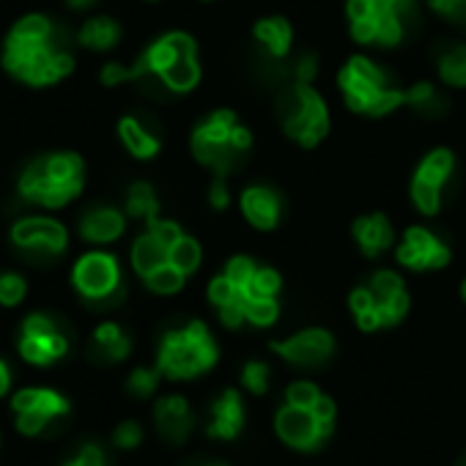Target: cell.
<instances>
[{
	"label": "cell",
	"instance_id": "cell-1",
	"mask_svg": "<svg viewBox=\"0 0 466 466\" xmlns=\"http://www.w3.org/2000/svg\"><path fill=\"white\" fill-rule=\"evenodd\" d=\"M6 75L31 88H50L75 72V56L47 15H25L6 34L0 53Z\"/></svg>",
	"mask_w": 466,
	"mask_h": 466
},
{
	"label": "cell",
	"instance_id": "cell-2",
	"mask_svg": "<svg viewBox=\"0 0 466 466\" xmlns=\"http://www.w3.org/2000/svg\"><path fill=\"white\" fill-rule=\"evenodd\" d=\"M86 187V162L75 151H53L31 159L20 178L17 192L25 203L58 211L69 206Z\"/></svg>",
	"mask_w": 466,
	"mask_h": 466
},
{
	"label": "cell",
	"instance_id": "cell-3",
	"mask_svg": "<svg viewBox=\"0 0 466 466\" xmlns=\"http://www.w3.org/2000/svg\"><path fill=\"white\" fill-rule=\"evenodd\" d=\"M253 146L250 129L237 124L230 110H217L208 116L192 135V154L198 162L208 165L217 176H228L237 170Z\"/></svg>",
	"mask_w": 466,
	"mask_h": 466
},
{
	"label": "cell",
	"instance_id": "cell-4",
	"mask_svg": "<svg viewBox=\"0 0 466 466\" xmlns=\"http://www.w3.org/2000/svg\"><path fill=\"white\" fill-rule=\"evenodd\" d=\"M346 105L354 113L387 116L398 105H406V91L392 86V77L365 56H354L338 77Z\"/></svg>",
	"mask_w": 466,
	"mask_h": 466
},
{
	"label": "cell",
	"instance_id": "cell-5",
	"mask_svg": "<svg viewBox=\"0 0 466 466\" xmlns=\"http://www.w3.org/2000/svg\"><path fill=\"white\" fill-rule=\"evenodd\" d=\"M214 360H217V346L200 321L167 332L159 349V370L170 379H189L200 370H208Z\"/></svg>",
	"mask_w": 466,
	"mask_h": 466
},
{
	"label": "cell",
	"instance_id": "cell-6",
	"mask_svg": "<svg viewBox=\"0 0 466 466\" xmlns=\"http://www.w3.org/2000/svg\"><path fill=\"white\" fill-rule=\"evenodd\" d=\"M72 286L96 310H113L124 302L118 258L105 250H91L77 258L72 269Z\"/></svg>",
	"mask_w": 466,
	"mask_h": 466
},
{
	"label": "cell",
	"instance_id": "cell-7",
	"mask_svg": "<svg viewBox=\"0 0 466 466\" xmlns=\"http://www.w3.org/2000/svg\"><path fill=\"white\" fill-rule=\"evenodd\" d=\"M278 110L286 127V135L302 146H316L329 129V116L324 99L310 88V83H294L278 99Z\"/></svg>",
	"mask_w": 466,
	"mask_h": 466
},
{
	"label": "cell",
	"instance_id": "cell-8",
	"mask_svg": "<svg viewBox=\"0 0 466 466\" xmlns=\"http://www.w3.org/2000/svg\"><path fill=\"white\" fill-rule=\"evenodd\" d=\"M12 245L28 258H58L69 248V230L53 217H23L12 225Z\"/></svg>",
	"mask_w": 466,
	"mask_h": 466
},
{
	"label": "cell",
	"instance_id": "cell-9",
	"mask_svg": "<svg viewBox=\"0 0 466 466\" xmlns=\"http://www.w3.org/2000/svg\"><path fill=\"white\" fill-rule=\"evenodd\" d=\"M66 351H69V338L61 332V327L50 316L34 313L23 321V332H20L23 360L34 365H50L61 360Z\"/></svg>",
	"mask_w": 466,
	"mask_h": 466
},
{
	"label": "cell",
	"instance_id": "cell-10",
	"mask_svg": "<svg viewBox=\"0 0 466 466\" xmlns=\"http://www.w3.org/2000/svg\"><path fill=\"white\" fill-rule=\"evenodd\" d=\"M398 261L409 269H441L450 264V248L428 228H409L398 248Z\"/></svg>",
	"mask_w": 466,
	"mask_h": 466
},
{
	"label": "cell",
	"instance_id": "cell-11",
	"mask_svg": "<svg viewBox=\"0 0 466 466\" xmlns=\"http://www.w3.org/2000/svg\"><path fill=\"white\" fill-rule=\"evenodd\" d=\"M278 431L289 444H294L299 450H310V447H319L332 433V420L319 422L310 409H299V406L289 403L278 414Z\"/></svg>",
	"mask_w": 466,
	"mask_h": 466
},
{
	"label": "cell",
	"instance_id": "cell-12",
	"mask_svg": "<svg viewBox=\"0 0 466 466\" xmlns=\"http://www.w3.org/2000/svg\"><path fill=\"white\" fill-rule=\"evenodd\" d=\"M77 230L88 245H110L124 237L127 217L113 206H94L80 217Z\"/></svg>",
	"mask_w": 466,
	"mask_h": 466
},
{
	"label": "cell",
	"instance_id": "cell-13",
	"mask_svg": "<svg viewBox=\"0 0 466 466\" xmlns=\"http://www.w3.org/2000/svg\"><path fill=\"white\" fill-rule=\"evenodd\" d=\"M272 349L297 365H319L332 354V338L324 329H308L286 343H272Z\"/></svg>",
	"mask_w": 466,
	"mask_h": 466
},
{
	"label": "cell",
	"instance_id": "cell-14",
	"mask_svg": "<svg viewBox=\"0 0 466 466\" xmlns=\"http://www.w3.org/2000/svg\"><path fill=\"white\" fill-rule=\"evenodd\" d=\"M242 211L245 217L261 228V230H269L280 222V214H283V198L272 189V187H264V184H256V187H248L245 195H242Z\"/></svg>",
	"mask_w": 466,
	"mask_h": 466
},
{
	"label": "cell",
	"instance_id": "cell-15",
	"mask_svg": "<svg viewBox=\"0 0 466 466\" xmlns=\"http://www.w3.org/2000/svg\"><path fill=\"white\" fill-rule=\"evenodd\" d=\"M354 237L365 256L376 258L392 245V225L384 214H368L354 222Z\"/></svg>",
	"mask_w": 466,
	"mask_h": 466
},
{
	"label": "cell",
	"instance_id": "cell-16",
	"mask_svg": "<svg viewBox=\"0 0 466 466\" xmlns=\"http://www.w3.org/2000/svg\"><path fill=\"white\" fill-rule=\"evenodd\" d=\"M118 135H121V143L127 146V151L135 157V159H154L159 154V137L135 116H127L118 121Z\"/></svg>",
	"mask_w": 466,
	"mask_h": 466
},
{
	"label": "cell",
	"instance_id": "cell-17",
	"mask_svg": "<svg viewBox=\"0 0 466 466\" xmlns=\"http://www.w3.org/2000/svg\"><path fill=\"white\" fill-rule=\"evenodd\" d=\"M157 425L162 431L165 439L170 441H181L187 436V431L192 428V417L187 409V400L173 395V398H162L157 403Z\"/></svg>",
	"mask_w": 466,
	"mask_h": 466
},
{
	"label": "cell",
	"instance_id": "cell-18",
	"mask_svg": "<svg viewBox=\"0 0 466 466\" xmlns=\"http://www.w3.org/2000/svg\"><path fill=\"white\" fill-rule=\"evenodd\" d=\"M291 25L283 20V17H269V20H261L256 25V42L261 45V50L275 58V61H286L289 53H291Z\"/></svg>",
	"mask_w": 466,
	"mask_h": 466
},
{
	"label": "cell",
	"instance_id": "cell-19",
	"mask_svg": "<svg viewBox=\"0 0 466 466\" xmlns=\"http://www.w3.org/2000/svg\"><path fill=\"white\" fill-rule=\"evenodd\" d=\"M77 42L91 53H107L121 42V25L113 17H91L83 23Z\"/></svg>",
	"mask_w": 466,
	"mask_h": 466
},
{
	"label": "cell",
	"instance_id": "cell-20",
	"mask_svg": "<svg viewBox=\"0 0 466 466\" xmlns=\"http://www.w3.org/2000/svg\"><path fill=\"white\" fill-rule=\"evenodd\" d=\"M167 253H170V248H165L151 230H146L132 245V267L140 278H148L154 269L167 264Z\"/></svg>",
	"mask_w": 466,
	"mask_h": 466
},
{
	"label": "cell",
	"instance_id": "cell-21",
	"mask_svg": "<svg viewBox=\"0 0 466 466\" xmlns=\"http://www.w3.org/2000/svg\"><path fill=\"white\" fill-rule=\"evenodd\" d=\"M198 53H187V56H178L162 75H159V83L167 88V91H176V94H184V91H192L200 80V66H198Z\"/></svg>",
	"mask_w": 466,
	"mask_h": 466
},
{
	"label": "cell",
	"instance_id": "cell-22",
	"mask_svg": "<svg viewBox=\"0 0 466 466\" xmlns=\"http://www.w3.org/2000/svg\"><path fill=\"white\" fill-rule=\"evenodd\" d=\"M129 354V338L121 332L118 324H102L94 332V349L91 357L99 362H116Z\"/></svg>",
	"mask_w": 466,
	"mask_h": 466
},
{
	"label": "cell",
	"instance_id": "cell-23",
	"mask_svg": "<svg viewBox=\"0 0 466 466\" xmlns=\"http://www.w3.org/2000/svg\"><path fill=\"white\" fill-rule=\"evenodd\" d=\"M242 425V406H239V395L237 392H225L217 403H214V422L208 428L211 436H222V439H230L237 436Z\"/></svg>",
	"mask_w": 466,
	"mask_h": 466
},
{
	"label": "cell",
	"instance_id": "cell-24",
	"mask_svg": "<svg viewBox=\"0 0 466 466\" xmlns=\"http://www.w3.org/2000/svg\"><path fill=\"white\" fill-rule=\"evenodd\" d=\"M127 214L135 219H146V225H154L159 219V200L151 184L146 181H135L127 189Z\"/></svg>",
	"mask_w": 466,
	"mask_h": 466
},
{
	"label": "cell",
	"instance_id": "cell-25",
	"mask_svg": "<svg viewBox=\"0 0 466 466\" xmlns=\"http://www.w3.org/2000/svg\"><path fill=\"white\" fill-rule=\"evenodd\" d=\"M439 75L447 86L463 88L466 86V45H450L439 53Z\"/></svg>",
	"mask_w": 466,
	"mask_h": 466
},
{
	"label": "cell",
	"instance_id": "cell-26",
	"mask_svg": "<svg viewBox=\"0 0 466 466\" xmlns=\"http://www.w3.org/2000/svg\"><path fill=\"white\" fill-rule=\"evenodd\" d=\"M452 167H455L452 154H450L447 148H436V151H431V154L422 159V165H420V170H417V178H422V181H428V184L444 189V184H447L450 176H452Z\"/></svg>",
	"mask_w": 466,
	"mask_h": 466
},
{
	"label": "cell",
	"instance_id": "cell-27",
	"mask_svg": "<svg viewBox=\"0 0 466 466\" xmlns=\"http://www.w3.org/2000/svg\"><path fill=\"white\" fill-rule=\"evenodd\" d=\"M406 105H409L411 110L422 113V116H439V113H444V107H447V102L433 91L431 83H420V86L409 88V91H406Z\"/></svg>",
	"mask_w": 466,
	"mask_h": 466
},
{
	"label": "cell",
	"instance_id": "cell-28",
	"mask_svg": "<svg viewBox=\"0 0 466 466\" xmlns=\"http://www.w3.org/2000/svg\"><path fill=\"white\" fill-rule=\"evenodd\" d=\"M167 261H170L176 269H181L184 275H192V272L200 267V245H198L195 239H189V237H181V239L170 248Z\"/></svg>",
	"mask_w": 466,
	"mask_h": 466
},
{
	"label": "cell",
	"instance_id": "cell-29",
	"mask_svg": "<svg viewBox=\"0 0 466 466\" xmlns=\"http://www.w3.org/2000/svg\"><path fill=\"white\" fill-rule=\"evenodd\" d=\"M184 272L181 269H176L170 261L167 264H162L159 269H154L148 278H143L146 280V286L154 291V294H176L181 286H184Z\"/></svg>",
	"mask_w": 466,
	"mask_h": 466
},
{
	"label": "cell",
	"instance_id": "cell-30",
	"mask_svg": "<svg viewBox=\"0 0 466 466\" xmlns=\"http://www.w3.org/2000/svg\"><path fill=\"white\" fill-rule=\"evenodd\" d=\"M242 302H245V316L248 321H253L256 327H269L275 319H278V302L275 297H245L242 294Z\"/></svg>",
	"mask_w": 466,
	"mask_h": 466
},
{
	"label": "cell",
	"instance_id": "cell-31",
	"mask_svg": "<svg viewBox=\"0 0 466 466\" xmlns=\"http://www.w3.org/2000/svg\"><path fill=\"white\" fill-rule=\"evenodd\" d=\"M411 200H414V206L422 214L433 217L439 211V206H441V189L414 176V181H411Z\"/></svg>",
	"mask_w": 466,
	"mask_h": 466
},
{
	"label": "cell",
	"instance_id": "cell-32",
	"mask_svg": "<svg viewBox=\"0 0 466 466\" xmlns=\"http://www.w3.org/2000/svg\"><path fill=\"white\" fill-rule=\"evenodd\" d=\"M28 294V283L17 272H4L0 275V305L4 308H17Z\"/></svg>",
	"mask_w": 466,
	"mask_h": 466
},
{
	"label": "cell",
	"instance_id": "cell-33",
	"mask_svg": "<svg viewBox=\"0 0 466 466\" xmlns=\"http://www.w3.org/2000/svg\"><path fill=\"white\" fill-rule=\"evenodd\" d=\"M280 291V275L275 269H256L253 283L242 291L245 297H275Z\"/></svg>",
	"mask_w": 466,
	"mask_h": 466
},
{
	"label": "cell",
	"instance_id": "cell-34",
	"mask_svg": "<svg viewBox=\"0 0 466 466\" xmlns=\"http://www.w3.org/2000/svg\"><path fill=\"white\" fill-rule=\"evenodd\" d=\"M225 275L230 278V283L237 286L239 291H245L250 283H253V275H256V264L250 261V258H245V256H237L230 264H228V269H225Z\"/></svg>",
	"mask_w": 466,
	"mask_h": 466
},
{
	"label": "cell",
	"instance_id": "cell-35",
	"mask_svg": "<svg viewBox=\"0 0 466 466\" xmlns=\"http://www.w3.org/2000/svg\"><path fill=\"white\" fill-rule=\"evenodd\" d=\"M242 297V291L230 283V278L228 275H219V278H214L211 280V286H208V299L217 305V308H222V305H230V302H237Z\"/></svg>",
	"mask_w": 466,
	"mask_h": 466
},
{
	"label": "cell",
	"instance_id": "cell-36",
	"mask_svg": "<svg viewBox=\"0 0 466 466\" xmlns=\"http://www.w3.org/2000/svg\"><path fill=\"white\" fill-rule=\"evenodd\" d=\"M370 291H373V299H387V297H392V294H398V291H403V280L395 275V272H376L373 278H370V286H368Z\"/></svg>",
	"mask_w": 466,
	"mask_h": 466
},
{
	"label": "cell",
	"instance_id": "cell-37",
	"mask_svg": "<svg viewBox=\"0 0 466 466\" xmlns=\"http://www.w3.org/2000/svg\"><path fill=\"white\" fill-rule=\"evenodd\" d=\"M431 9L436 15H441L444 20L466 28V0H428Z\"/></svg>",
	"mask_w": 466,
	"mask_h": 466
},
{
	"label": "cell",
	"instance_id": "cell-38",
	"mask_svg": "<svg viewBox=\"0 0 466 466\" xmlns=\"http://www.w3.org/2000/svg\"><path fill=\"white\" fill-rule=\"evenodd\" d=\"M319 390L310 384V381H297L291 390H289V403L291 406H299V409H313V403L319 400Z\"/></svg>",
	"mask_w": 466,
	"mask_h": 466
},
{
	"label": "cell",
	"instance_id": "cell-39",
	"mask_svg": "<svg viewBox=\"0 0 466 466\" xmlns=\"http://www.w3.org/2000/svg\"><path fill=\"white\" fill-rule=\"evenodd\" d=\"M316 72H319V58H316L313 53H305V56H299V58L291 64V77H294V83H310V80L316 77Z\"/></svg>",
	"mask_w": 466,
	"mask_h": 466
},
{
	"label": "cell",
	"instance_id": "cell-40",
	"mask_svg": "<svg viewBox=\"0 0 466 466\" xmlns=\"http://www.w3.org/2000/svg\"><path fill=\"white\" fill-rule=\"evenodd\" d=\"M148 230L154 233V237L165 245V248H173L184 233H181V228L176 225V222H170V219H157L154 225H148Z\"/></svg>",
	"mask_w": 466,
	"mask_h": 466
},
{
	"label": "cell",
	"instance_id": "cell-41",
	"mask_svg": "<svg viewBox=\"0 0 466 466\" xmlns=\"http://www.w3.org/2000/svg\"><path fill=\"white\" fill-rule=\"evenodd\" d=\"M157 370H135L132 376H129V390L135 392V395H140V398H146V395H151L154 392V387H157Z\"/></svg>",
	"mask_w": 466,
	"mask_h": 466
},
{
	"label": "cell",
	"instance_id": "cell-42",
	"mask_svg": "<svg viewBox=\"0 0 466 466\" xmlns=\"http://www.w3.org/2000/svg\"><path fill=\"white\" fill-rule=\"evenodd\" d=\"M36 409L39 411H45L47 417H58V414H66V400L58 395V392H53V390H39V403H36Z\"/></svg>",
	"mask_w": 466,
	"mask_h": 466
},
{
	"label": "cell",
	"instance_id": "cell-43",
	"mask_svg": "<svg viewBox=\"0 0 466 466\" xmlns=\"http://www.w3.org/2000/svg\"><path fill=\"white\" fill-rule=\"evenodd\" d=\"M267 379H269V368L264 362H250L245 368V384L253 390V392H264L267 390Z\"/></svg>",
	"mask_w": 466,
	"mask_h": 466
},
{
	"label": "cell",
	"instance_id": "cell-44",
	"mask_svg": "<svg viewBox=\"0 0 466 466\" xmlns=\"http://www.w3.org/2000/svg\"><path fill=\"white\" fill-rule=\"evenodd\" d=\"M245 319H248V316H245V302H242V297H239L237 302H230V305H222V308H219V321H222L225 327H230V329H237Z\"/></svg>",
	"mask_w": 466,
	"mask_h": 466
},
{
	"label": "cell",
	"instance_id": "cell-45",
	"mask_svg": "<svg viewBox=\"0 0 466 466\" xmlns=\"http://www.w3.org/2000/svg\"><path fill=\"white\" fill-rule=\"evenodd\" d=\"M47 414L45 411H39V409H31V411H20V431L23 433H28V436H34V433H39L45 425H47Z\"/></svg>",
	"mask_w": 466,
	"mask_h": 466
},
{
	"label": "cell",
	"instance_id": "cell-46",
	"mask_svg": "<svg viewBox=\"0 0 466 466\" xmlns=\"http://www.w3.org/2000/svg\"><path fill=\"white\" fill-rule=\"evenodd\" d=\"M116 441H118L121 447H135V444L140 441V425H137V422H124V425L118 428V433H116Z\"/></svg>",
	"mask_w": 466,
	"mask_h": 466
},
{
	"label": "cell",
	"instance_id": "cell-47",
	"mask_svg": "<svg viewBox=\"0 0 466 466\" xmlns=\"http://www.w3.org/2000/svg\"><path fill=\"white\" fill-rule=\"evenodd\" d=\"M349 305H351V310H354L357 316L365 313V310H370V308H373V291H370V289H357V291L351 294Z\"/></svg>",
	"mask_w": 466,
	"mask_h": 466
},
{
	"label": "cell",
	"instance_id": "cell-48",
	"mask_svg": "<svg viewBox=\"0 0 466 466\" xmlns=\"http://www.w3.org/2000/svg\"><path fill=\"white\" fill-rule=\"evenodd\" d=\"M228 200H230V195H228L225 176H217V178H214V184H211V206H214V208H225V206H228Z\"/></svg>",
	"mask_w": 466,
	"mask_h": 466
},
{
	"label": "cell",
	"instance_id": "cell-49",
	"mask_svg": "<svg viewBox=\"0 0 466 466\" xmlns=\"http://www.w3.org/2000/svg\"><path fill=\"white\" fill-rule=\"evenodd\" d=\"M36 403H39V390H23L12 400V406L17 411H31V409H36Z\"/></svg>",
	"mask_w": 466,
	"mask_h": 466
},
{
	"label": "cell",
	"instance_id": "cell-50",
	"mask_svg": "<svg viewBox=\"0 0 466 466\" xmlns=\"http://www.w3.org/2000/svg\"><path fill=\"white\" fill-rule=\"evenodd\" d=\"M313 414H316V420L319 422H324V420H332L335 417V403L329 400V398H319L316 403H313V409H310Z\"/></svg>",
	"mask_w": 466,
	"mask_h": 466
},
{
	"label": "cell",
	"instance_id": "cell-51",
	"mask_svg": "<svg viewBox=\"0 0 466 466\" xmlns=\"http://www.w3.org/2000/svg\"><path fill=\"white\" fill-rule=\"evenodd\" d=\"M9 381H12L9 368H6V362H4V360H0V395H4V392L9 390Z\"/></svg>",
	"mask_w": 466,
	"mask_h": 466
},
{
	"label": "cell",
	"instance_id": "cell-52",
	"mask_svg": "<svg viewBox=\"0 0 466 466\" xmlns=\"http://www.w3.org/2000/svg\"><path fill=\"white\" fill-rule=\"evenodd\" d=\"M66 4H69L72 9H80V12H83V9H91V6H96L99 0H66Z\"/></svg>",
	"mask_w": 466,
	"mask_h": 466
},
{
	"label": "cell",
	"instance_id": "cell-53",
	"mask_svg": "<svg viewBox=\"0 0 466 466\" xmlns=\"http://www.w3.org/2000/svg\"><path fill=\"white\" fill-rule=\"evenodd\" d=\"M463 299H466V283H463Z\"/></svg>",
	"mask_w": 466,
	"mask_h": 466
},
{
	"label": "cell",
	"instance_id": "cell-54",
	"mask_svg": "<svg viewBox=\"0 0 466 466\" xmlns=\"http://www.w3.org/2000/svg\"><path fill=\"white\" fill-rule=\"evenodd\" d=\"M69 466H77V461H72V463H69Z\"/></svg>",
	"mask_w": 466,
	"mask_h": 466
}]
</instances>
